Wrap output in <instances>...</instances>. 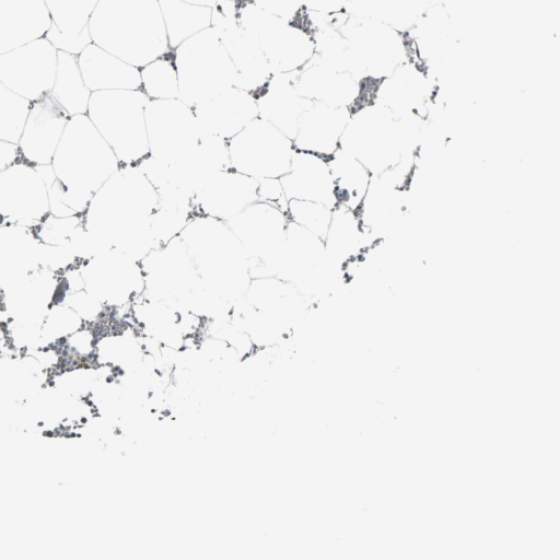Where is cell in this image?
Instances as JSON below:
<instances>
[{"label": "cell", "instance_id": "9c48e42d", "mask_svg": "<svg viewBox=\"0 0 560 560\" xmlns=\"http://www.w3.org/2000/svg\"><path fill=\"white\" fill-rule=\"evenodd\" d=\"M332 209L317 201L291 199L288 200L285 214L290 222L323 240L330 223Z\"/></svg>", "mask_w": 560, "mask_h": 560}, {"label": "cell", "instance_id": "8992f818", "mask_svg": "<svg viewBox=\"0 0 560 560\" xmlns=\"http://www.w3.org/2000/svg\"><path fill=\"white\" fill-rule=\"evenodd\" d=\"M349 119L346 107L311 103L300 118L293 139L294 149L330 158L339 149Z\"/></svg>", "mask_w": 560, "mask_h": 560}, {"label": "cell", "instance_id": "277c9868", "mask_svg": "<svg viewBox=\"0 0 560 560\" xmlns=\"http://www.w3.org/2000/svg\"><path fill=\"white\" fill-rule=\"evenodd\" d=\"M257 200V179L229 167L213 173L201 184L194 194L192 210L194 215L226 221Z\"/></svg>", "mask_w": 560, "mask_h": 560}, {"label": "cell", "instance_id": "6da1fadb", "mask_svg": "<svg viewBox=\"0 0 560 560\" xmlns=\"http://www.w3.org/2000/svg\"><path fill=\"white\" fill-rule=\"evenodd\" d=\"M231 168L253 177L280 178L290 167L293 141L257 116L228 140Z\"/></svg>", "mask_w": 560, "mask_h": 560}, {"label": "cell", "instance_id": "7a4b0ae2", "mask_svg": "<svg viewBox=\"0 0 560 560\" xmlns=\"http://www.w3.org/2000/svg\"><path fill=\"white\" fill-rule=\"evenodd\" d=\"M144 120L149 155L163 164L184 161L199 142L200 131L194 109L178 97L149 98Z\"/></svg>", "mask_w": 560, "mask_h": 560}, {"label": "cell", "instance_id": "3957f363", "mask_svg": "<svg viewBox=\"0 0 560 560\" xmlns=\"http://www.w3.org/2000/svg\"><path fill=\"white\" fill-rule=\"evenodd\" d=\"M246 254L260 261L273 257L281 247L288 218L277 206L257 200L225 221Z\"/></svg>", "mask_w": 560, "mask_h": 560}, {"label": "cell", "instance_id": "5b68a950", "mask_svg": "<svg viewBox=\"0 0 560 560\" xmlns=\"http://www.w3.org/2000/svg\"><path fill=\"white\" fill-rule=\"evenodd\" d=\"M279 180L287 200L317 201L331 208L337 206L327 158L294 149L289 171Z\"/></svg>", "mask_w": 560, "mask_h": 560}, {"label": "cell", "instance_id": "ba28073f", "mask_svg": "<svg viewBox=\"0 0 560 560\" xmlns=\"http://www.w3.org/2000/svg\"><path fill=\"white\" fill-rule=\"evenodd\" d=\"M140 70V90L150 100L178 97L177 71L173 59V52H167Z\"/></svg>", "mask_w": 560, "mask_h": 560}, {"label": "cell", "instance_id": "52a82bcc", "mask_svg": "<svg viewBox=\"0 0 560 560\" xmlns=\"http://www.w3.org/2000/svg\"><path fill=\"white\" fill-rule=\"evenodd\" d=\"M328 164L337 206L358 212L369 189L372 173L357 158L340 149L328 158Z\"/></svg>", "mask_w": 560, "mask_h": 560}]
</instances>
